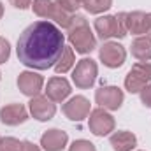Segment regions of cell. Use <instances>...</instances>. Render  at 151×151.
Returning <instances> with one entry per match:
<instances>
[{
    "label": "cell",
    "instance_id": "cell-2",
    "mask_svg": "<svg viewBox=\"0 0 151 151\" xmlns=\"http://www.w3.org/2000/svg\"><path fill=\"white\" fill-rule=\"evenodd\" d=\"M69 40L77 53L86 55L91 53L97 46V39L91 34L90 25L84 16H72V21L69 25Z\"/></svg>",
    "mask_w": 151,
    "mask_h": 151
},
{
    "label": "cell",
    "instance_id": "cell-16",
    "mask_svg": "<svg viewBox=\"0 0 151 151\" xmlns=\"http://www.w3.org/2000/svg\"><path fill=\"white\" fill-rule=\"evenodd\" d=\"M67 141H69L67 132L58 130V128H53V130H47L40 137V146L46 151H62L67 146Z\"/></svg>",
    "mask_w": 151,
    "mask_h": 151
},
{
    "label": "cell",
    "instance_id": "cell-6",
    "mask_svg": "<svg viewBox=\"0 0 151 151\" xmlns=\"http://www.w3.org/2000/svg\"><path fill=\"white\" fill-rule=\"evenodd\" d=\"M97 72L99 67L91 58H83L81 62H77L74 72H72V81L77 88L86 90L90 86H93L95 79H97Z\"/></svg>",
    "mask_w": 151,
    "mask_h": 151
},
{
    "label": "cell",
    "instance_id": "cell-31",
    "mask_svg": "<svg viewBox=\"0 0 151 151\" xmlns=\"http://www.w3.org/2000/svg\"><path fill=\"white\" fill-rule=\"evenodd\" d=\"M83 2H84V0H83Z\"/></svg>",
    "mask_w": 151,
    "mask_h": 151
},
{
    "label": "cell",
    "instance_id": "cell-30",
    "mask_svg": "<svg viewBox=\"0 0 151 151\" xmlns=\"http://www.w3.org/2000/svg\"><path fill=\"white\" fill-rule=\"evenodd\" d=\"M0 142H2V137H0Z\"/></svg>",
    "mask_w": 151,
    "mask_h": 151
},
{
    "label": "cell",
    "instance_id": "cell-8",
    "mask_svg": "<svg viewBox=\"0 0 151 151\" xmlns=\"http://www.w3.org/2000/svg\"><path fill=\"white\" fill-rule=\"evenodd\" d=\"M88 127L95 135H107L109 132L114 130V118L106 109L99 107V109L90 113Z\"/></svg>",
    "mask_w": 151,
    "mask_h": 151
},
{
    "label": "cell",
    "instance_id": "cell-14",
    "mask_svg": "<svg viewBox=\"0 0 151 151\" xmlns=\"http://www.w3.org/2000/svg\"><path fill=\"white\" fill-rule=\"evenodd\" d=\"M70 84L65 77H51L46 86V97L51 102H63L70 95Z\"/></svg>",
    "mask_w": 151,
    "mask_h": 151
},
{
    "label": "cell",
    "instance_id": "cell-26",
    "mask_svg": "<svg viewBox=\"0 0 151 151\" xmlns=\"http://www.w3.org/2000/svg\"><path fill=\"white\" fill-rule=\"evenodd\" d=\"M16 9H28L32 5V0H9Z\"/></svg>",
    "mask_w": 151,
    "mask_h": 151
},
{
    "label": "cell",
    "instance_id": "cell-22",
    "mask_svg": "<svg viewBox=\"0 0 151 151\" xmlns=\"http://www.w3.org/2000/svg\"><path fill=\"white\" fill-rule=\"evenodd\" d=\"M0 151H21V142L14 137H5L0 142Z\"/></svg>",
    "mask_w": 151,
    "mask_h": 151
},
{
    "label": "cell",
    "instance_id": "cell-18",
    "mask_svg": "<svg viewBox=\"0 0 151 151\" xmlns=\"http://www.w3.org/2000/svg\"><path fill=\"white\" fill-rule=\"evenodd\" d=\"M132 55L141 62L151 60V37L141 35V37L135 39L132 42Z\"/></svg>",
    "mask_w": 151,
    "mask_h": 151
},
{
    "label": "cell",
    "instance_id": "cell-21",
    "mask_svg": "<svg viewBox=\"0 0 151 151\" xmlns=\"http://www.w3.org/2000/svg\"><path fill=\"white\" fill-rule=\"evenodd\" d=\"M55 4H56L62 11L72 14V12H76V11L83 5V0H55Z\"/></svg>",
    "mask_w": 151,
    "mask_h": 151
},
{
    "label": "cell",
    "instance_id": "cell-12",
    "mask_svg": "<svg viewBox=\"0 0 151 151\" xmlns=\"http://www.w3.org/2000/svg\"><path fill=\"white\" fill-rule=\"evenodd\" d=\"M30 113L39 121H49L56 113V107L47 97L37 95V97H32L30 100Z\"/></svg>",
    "mask_w": 151,
    "mask_h": 151
},
{
    "label": "cell",
    "instance_id": "cell-28",
    "mask_svg": "<svg viewBox=\"0 0 151 151\" xmlns=\"http://www.w3.org/2000/svg\"><path fill=\"white\" fill-rule=\"evenodd\" d=\"M2 14H4V5H2V2H0V19H2Z\"/></svg>",
    "mask_w": 151,
    "mask_h": 151
},
{
    "label": "cell",
    "instance_id": "cell-17",
    "mask_svg": "<svg viewBox=\"0 0 151 151\" xmlns=\"http://www.w3.org/2000/svg\"><path fill=\"white\" fill-rule=\"evenodd\" d=\"M109 141H111V146H113L114 151H132L137 144V137L127 130L114 132Z\"/></svg>",
    "mask_w": 151,
    "mask_h": 151
},
{
    "label": "cell",
    "instance_id": "cell-5",
    "mask_svg": "<svg viewBox=\"0 0 151 151\" xmlns=\"http://www.w3.org/2000/svg\"><path fill=\"white\" fill-rule=\"evenodd\" d=\"M150 83H151V63H148V62L135 63L125 77V88L130 93H139Z\"/></svg>",
    "mask_w": 151,
    "mask_h": 151
},
{
    "label": "cell",
    "instance_id": "cell-10",
    "mask_svg": "<svg viewBox=\"0 0 151 151\" xmlns=\"http://www.w3.org/2000/svg\"><path fill=\"white\" fill-rule=\"evenodd\" d=\"M62 111L72 121H83L90 114V100L86 97H83V95H76L69 102L63 104Z\"/></svg>",
    "mask_w": 151,
    "mask_h": 151
},
{
    "label": "cell",
    "instance_id": "cell-4",
    "mask_svg": "<svg viewBox=\"0 0 151 151\" xmlns=\"http://www.w3.org/2000/svg\"><path fill=\"white\" fill-rule=\"evenodd\" d=\"M32 9L34 12L40 16V18H46V19H55L62 28H69L70 21H72V14L62 11L55 0H34L32 2Z\"/></svg>",
    "mask_w": 151,
    "mask_h": 151
},
{
    "label": "cell",
    "instance_id": "cell-3",
    "mask_svg": "<svg viewBox=\"0 0 151 151\" xmlns=\"http://www.w3.org/2000/svg\"><path fill=\"white\" fill-rule=\"evenodd\" d=\"M125 12H119L116 16H100L95 19V30L102 40H107L111 37H125L127 28H125Z\"/></svg>",
    "mask_w": 151,
    "mask_h": 151
},
{
    "label": "cell",
    "instance_id": "cell-23",
    "mask_svg": "<svg viewBox=\"0 0 151 151\" xmlns=\"http://www.w3.org/2000/svg\"><path fill=\"white\" fill-rule=\"evenodd\" d=\"M69 151H97V150H95V146L90 141L79 139V141H74L72 142V146L69 148Z\"/></svg>",
    "mask_w": 151,
    "mask_h": 151
},
{
    "label": "cell",
    "instance_id": "cell-29",
    "mask_svg": "<svg viewBox=\"0 0 151 151\" xmlns=\"http://www.w3.org/2000/svg\"><path fill=\"white\" fill-rule=\"evenodd\" d=\"M150 35H151V12H150Z\"/></svg>",
    "mask_w": 151,
    "mask_h": 151
},
{
    "label": "cell",
    "instance_id": "cell-25",
    "mask_svg": "<svg viewBox=\"0 0 151 151\" xmlns=\"http://www.w3.org/2000/svg\"><path fill=\"white\" fill-rule=\"evenodd\" d=\"M139 93H141V100H142V104L151 109V83L150 84H146Z\"/></svg>",
    "mask_w": 151,
    "mask_h": 151
},
{
    "label": "cell",
    "instance_id": "cell-9",
    "mask_svg": "<svg viewBox=\"0 0 151 151\" xmlns=\"http://www.w3.org/2000/svg\"><path fill=\"white\" fill-rule=\"evenodd\" d=\"M100 60L104 62L106 67L109 69H118L123 65L125 58H127V51L121 44L118 42H106L102 47H100V53H99Z\"/></svg>",
    "mask_w": 151,
    "mask_h": 151
},
{
    "label": "cell",
    "instance_id": "cell-24",
    "mask_svg": "<svg viewBox=\"0 0 151 151\" xmlns=\"http://www.w3.org/2000/svg\"><path fill=\"white\" fill-rule=\"evenodd\" d=\"M9 55H11L9 40H5L4 37H0V63H5V62L9 60Z\"/></svg>",
    "mask_w": 151,
    "mask_h": 151
},
{
    "label": "cell",
    "instance_id": "cell-13",
    "mask_svg": "<svg viewBox=\"0 0 151 151\" xmlns=\"http://www.w3.org/2000/svg\"><path fill=\"white\" fill-rule=\"evenodd\" d=\"M42 84H44V79L42 76L35 74V72H21L18 77V88L21 90L23 95L27 97H37L42 90Z\"/></svg>",
    "mask_w": 151,
    "mask_h": 151
},
{
    "label": "cell",
    "instance_id": "cell-19",
    "mask_svg": "<svg viewBox=\"0 0 151 151\" xmlns=\"http://www.w3.org/2000/svg\"><path fill=\"white\" fill-rule=\"evenodd\" d=\"M74 63H76L74 51H72V47L65 46V47H63V53H62V56H60V60H58L56 65H55V70H56V74H65L67 70H70V69L74 67Z\"/></svg>",
    "mask_w": 151,
    "mask_h": 151
},
{
    "label": "cell",
    "instance_id": "cell-20",
    "mask_svg": "<svg viewBox=\"0 0 151 151\" xmlns=\"http://www.w3.org/2000/svg\"><path fill=\"white\" fill-rule=\"evenodd\" d=\"M84 9L91 14H100L104 11H107L113 5V0H84L83 2Z\"/></svg>",
    "mask_w": 151,
    "mask_h": 151
},
{
    "label": "cell",
    "instance_id": "cell-7",
    "mask_svg": "<svg viewBox=\"0 0 151 151\" xmlns=\"http://www.w3.org/2000/svg\"><path fill=\"white\" fill-rule=\"evenodd\" d=\"M95 102L102 109L116 111L123 104V91L118 86H102L95 91Z\"/></svg>",
    "mask_w": 151,
    "mask_h": 151
},
{
    "label": "cell",
    "instance_id": "cell-27",
    "mask_svg": "<svg viewBox=\"0 0 151 151\" xmlns=\"http://www.w3.org/2000/svg\"><path fill=\"white\" fill-rule=\"evenodd\" d=\"M21 151H40V150H39V146H35L34 142L23 141V142H21Z\"/></svg>",
    "mask_w": 151,
    "mask_h": 151
},
{
    "label": "cell",
    "instance_id": "cell-15",
    "mask_svg": "<svg viewBox=\"0 0 151 151\" xmlns=\"http://www.w3.org/2000/svg\"><path fill=\"white\" fill-rule=\"evenodd\" d=\"M27 119H28V113H27L25 106H21V104H9L0 109V121L4 125L16 127L19 123H25Z\"/></svg>",
    "mask_w": 151,
    "mask_h": 151
},
{
    "label": "cell",
    "instance_id": "cell-11",
    "mask_svg": "<svg viewBox=\"0 0 151 151\" xmlns=\"http://www.w3.org/2000/svg\"><path fill=\"white\" fill-rule=\"evenodd\" d=\"M125 28L130 34L135 35H146L150 34V14L134 11V12H125Z\"/></svg>",
    "mask_w": 151,
    "mask_h": 151
},
{
    "label": "cell",
    "instance_id": "cell-1",
    "mask_svg": "<svg viewBox=\"0 0 151 151\" xmlns=\"http://www.w3.org/2000/svg\"><path fill=\"white\" fill-rule=\"evenodd\" d=\"M65 47L62 30L49 21H35L18 39V58L30 69L46 70L60 60Z\"/></svg>",
    "mask_w": 151,
    "mask_h": 151
}]
</instances>
